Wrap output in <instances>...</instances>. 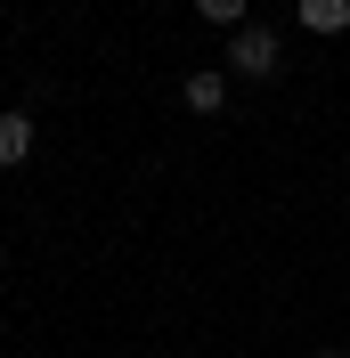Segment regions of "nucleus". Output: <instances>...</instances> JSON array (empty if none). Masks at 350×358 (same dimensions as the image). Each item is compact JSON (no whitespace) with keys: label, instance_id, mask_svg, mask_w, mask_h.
Segmentation results:
<instances>
[{"label":"nucleus","instance_id":"obj_2","mask_svg":"<svg viewBox=\"0 0 350 358\" xmlns=\"http://www.w3.org/2000/svg\"><path fill=\"white\" fill-rule=\"evenodd\" d=\"M302 33H350V0H293Z\"/></svg>","mask_w":350,"mask_h":358},{"label":"nucleus","instance_id":"obj_1","mask_svg":"<svg viewBox=\"0 0 350 358\" xmlns=\"http://www.w3.org/2000/svg\"><path fill=\"white\" fill-rule=\"evenodd\" d=\"M228 73H244V82L277 73V33H269V24H237V41H228Z\"/></svg>","mask_w":350,"mask_h":358},{"label":"nucleus","instance_id":"obj_5","mask_svg":"<svg viewBox=\"0 0 350 358\" xmlns=\"http://www.w3.org/2000/svg\"><path fill=\"white\" fill-rule=\"evenodd\" d=\"M204 24H244V0H196Z\"/></svg>","mask_w":350,"mask_h":358},{"label":"nucleus","instance_id":"obj_6","mask_svg":"<svg viewBox=\"0 0 350 358\" xmlns=\"http://www.w3.org/2000/svg\"><path fill=\"white\" fill-rule=\"evenodd\" d=\"M318 358H342V350H318Z\"/></svg>","mask_w":350,"mask_h":358},{"label":"nucleus","instance_id":"obj_3","mask_svg":"<svg viewBox=\"0 0 350 358\" xmlns=\"http://www.w3.org/2000/svg\"><path fill=\"white\" fill-rule=\"evenodd\" d=\"M33 155V114H0V171H17Z\"/></svg>","mask_w":350,"mask_h":358},{"label":"nucleus","instance_id":"obj_4","mask_svg":"<svg viewBox=\"0 0 350 358\" xmlns=\"http://www.w3.org/2000/svg\"><path fill=\"white\" fill-rule=\"evenodd\" d=\"M179 98H188L196 114H220V106H228V82H220V73H188V82H179Z\"/></svg>","mask_w":350,"mask_h":358}]
</instances>
